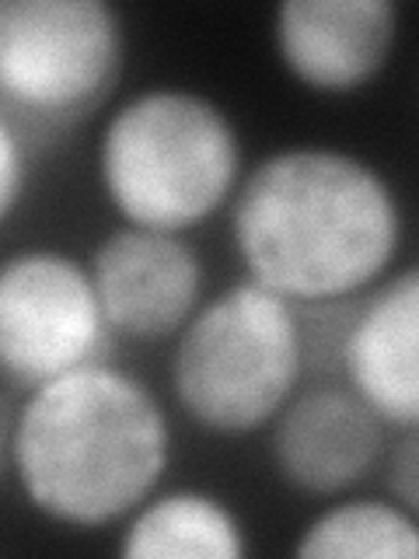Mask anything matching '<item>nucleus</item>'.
Returning a JSON list of instances; mask_svg holds the SVG:
<instances>
[{"label":"nucleus","mask_w":419,"mask_h":559,"mask_svg":"<svg viewBox=\"0 0 419 559\" xmlns=\"http://www.w3.org/2000/svg\"><path fill=\"white\" fill-rule=\"evenodd\" d=\"M241 133L214 98L151 87L127 98L98 136V186L133 227L185 235L217 217L241 182Z\"/></svg>","instance_id":"3"},{"label":"nucleus","mask_w":419,"mask_h":559,"mask_svg":"<svg viewBox=\"0 0 419 559\" xmlns=\"http://www.w3.org/2000/svg\"><path fill=\"white\" fill-rule=\"evenodd\" d=\"M87 273L112 336L133 343H161L179 336L203 305L206 266L185 235L151 227H116L105 235Z\"/></svg>","instance_id":"7"},{"label":"nucleus","mask_w":419,"mask_h":559,"mask_svg":"<svg viewBox=\"0 0 419 559\" xmlns=\"http://www.w3.org/2000/svg\"><path fill=\"white\" fill-rule=\"evenodd\" d=\"M14 413L17 406L11 395L0 389V479L11 472V433H14Z\"/></svg>","instance_id":"15"},{"label":"nucleus","mask_w":419,"mask_h":559,"mask_svg":"<svg viewBox=\"0 0 419 559\" xmlns=\"http://www.w3.org/2000/svg\"><path fill=\"white\" fill-rule=\"evenodd\" d=\"M92 273L60 249H22L0 262V374L35 389L109 354Z\"/></svg>","instance_id":"6"},{"label":"nucleus","mask_w":419,"mask_h":559,"mask_svg":"<svg viewBox=\"0 0 419 559\" xmlns=\"http://www.w3.org/2000/svg\"><path fill=\"white\" fill-rule=\"evenodd\" d=\"M392 497L409 507V511H416L419 507V437L416 430H406L402 433L398 448L392 451Z\"/></svg>","instance_id":"14"},{"label":"nucleus","mask_w":419,"mask_h":559,"mask_svg":"<svg viewBox=\"0 0 419 559\" xmlns=\"http://www.w3.org/2000/svg\"><path fill=\"white\" fill-rule=\"evenodd\" d=\"M231 241L244 273L290 305L346 301L395 270L406 210L384 171L336 147H284L241 175Z\"/></svg>","instance_id":"1"},{"label":"nucleus","mask_w":419,"mask_h":559,"mask_svg":"<svg viewBox=\"0 0 419 559\" xmlns=\"http://www.w3.org/2000/svg\"><path fill=\"white\" fill-rule=\"evenodd\" d=\"M127 559H241L249 556L244 524L235 507L206 489L151 493L122 532Z\"/></svg>","instance_id":"11"},{"label":"nucleus","mask_w":419,"mask_h":559,"mask_svg":"<svg viewBox=\"0 0 419 559\" xmlns=\"http://www.w3.org/2000/svg\"><path fill=\"white\" fill-rule=\"evenodd\" d=\"M28 186V151L25 136L11 116L0 112V224H4L17 203L25 200Z\"/></svg>","instance_id":"13"},{"label":"nucleus","mask_w":419,"mask_h":559,"mask_svg":"<svg viewBox=\"0 0 419 559\" xmlns=\"http://www.w3.org/2000/svg\"><path fill=\"white\" fill-rule=\"evenodd\" d=\"M297 559H416V511L395 497H349L314 514L294 542Z\"/></svg>","instance_id":"12"},{"label":"nucleus","mask_w":419,"mask_h":559,"mask_svg":"<svg viewBox=\"0 0 419 559\" xmlns=\"http://www.w3.org/2000/svg\"><path fill=\"white\" fill-rule=\"evenodd\" d=\"M398 43L392 0H284L273 46L287 74L319 95H354L388 67Z\"/></svg>","instance_id":"9"},{"label":"nucleus","mask_w":419,"mask_h":559,"mask_svg":"<svg viewBox=\"0 0 419 559\" xmlns=\"http://www.w3.org/2000/svg\"><path fill=\"white\" fill-rule=\"evenodd\" d=\"M171 459V424L147 381L98 360L17 402L11 476L43 518L105 528L144 503Z\"/></svg>","instance_id":"2"},{"label":"nucleus","mask_w":419,"mask_h":559,"mask_svg":"<svg viewBox=\"0 0 419 559\" xmlns=\"http://www.w3.org/2000/svg\"><path fill=\"white\" fill-rule=\"evenodd\" d=\"M308 340L297 308L255 280L196 308L175 336L171 395L206 433L266 430L301 389Z\"/></svg>","instance_id":"4"},{"label":"nucleus","mask_w":419,"mask_h":559,"mask_svg":"<svg viewBox=\"0 0 419 559\" xmlns=\"http://www.w3.org/2000/svg\"><path fill=\"white\" fill-rule=\"evenodd\" d=\"M127 60L105 0H0V112L70 122L112 92Z\"/></svg>","instance_id":"5"},{"label":"nucleus","mask_w":419,"mask_h":559,"mask_svg":"<svg viewBox=\"0 0 419 559\" xmlns=\"http://www.w3.org/2000/svg\"><path fill=\"white\" fill-rule=\"evenodd\" d=\"M266 430L273 433L270 454L276 476L308 497L354 489L388 444L381 416L336 381L297 389Z\"/></svg>","instance_id":"8"},{"label":"nucleus","mask_w":419,"mask_h":559,"mask_svg":"<svg viewBox=\"0 0 419 559\" xmlns=\"http://www.w3.org/2000/svg\"><path fill=\"white\" fill-rule=\"evenodd\" d=\"M346 389L371 406L381 424L419 430V270H392L367 294L343 336Z\"/></svg>","instance_id":"10"}]
</instances>
